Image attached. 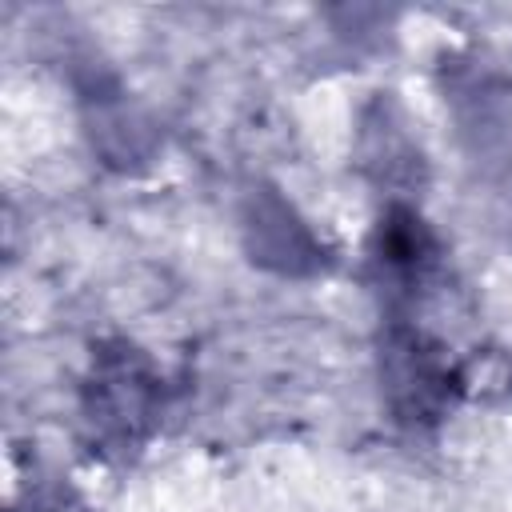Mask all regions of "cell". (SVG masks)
<instances>
[{
	"label": "cell",
	"instance_id": "1",
	"mask_svg": "<svg viewBox=\"0 0 512 512\" xmlns=\"http://www.w3.org/2000/svg\"><path fill=\"white\" fill-rule=\"evenodd\" d=\"M80 412L92 444L128 452L144 444L160 416V372L132 340H104L92 352Z\"/></svg>",
	"mask_w": 512,
	"mask_h": 512
},
{
	"label": "cell",
	"instance_id": "2",
	"mask_svg": "<svg viewBox=\"0 0 512 512\" xmlns=\"http://www.w3.org/2000/svg\"><path fill=\"white\" fill-rule=\"evenodd\" d=\"M384 408L404 428H432L456 404L464 380L448 352L412 324H388L376 344Z\"/></svg>",
	"mask_w": 512,
	"mask_h": 512
},
{
	"label": "cell",
	"instance_id": "3",
	"mask_svg": "<svg viewBox=\"0 0 512 512\" xmlns=\"http://www.w3.org/2000/svg\"><path fill=\"white\" fill-rule=\"evenodd\" d=\"M240 240H244L248 260L256 268L272 272V276L304 280V276H316V272L328 268L324 240L296 212V204L284 200L268 184H256L244 196V208H240Z\"/></svg>",
	"mask_w": 512,
	"mask_h": 512
},
{
	"label": "cell",
	"instance_id": "4",
	"mask_svg": "<svg viewBox=\"0 0 512 512\" xmlns=\"http://www.w3.org/2000/svg\"><path fill=\"white\" fill-rule=\"evenodd\" d=\"M368 256L392 284H420L440 264V236L408 200H388L372 224Z\"/></svg>",
	"mask_w": 512,
	"mask_h": 512
},
{
	"label": "cell",
	"instance_id": "5",
	"mask_svg": "<svg viewBox=\"0 0 512 512\" xmlns=\"http://www.w3.org/2000/svg\"><path fill=\"white\" fill-rule=\"evenodd\" d=\"M88 136L92 148L104 156V164L136 168L156 152V128L152 120L128 104L120 92H92L88 96Z\"/></svg>",
	"mask_w": 512,
	"mask_h": 512
},
{
	"label": "cell",
	"instance_id": "6",
	"mask_svg": "<svg viewBox=\"0 0 512 512\" xmlns=\"http://www.w3.org/2000/svg\"><path fill=\"white\" fill-rule=\"evenodd\" d=\"M420 144L408 136L404 116L384 100L368 112L364 132H360V164L372 172V180L380 184H412L416 168H420Z\"/></svg>",
	"mask_w": 512,
	"mask_h": 512
}]
</instances>
